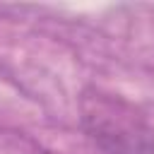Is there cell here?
Listing matches in <instances>:
<instances>
[{
    "label": "cell",
    "instance_id": "6da1fadb",
    "mask_svg": "<svg viewBox=\"0 0 154 154\" xmlns=\"http://www.w3.org/2000/svg\"><path fill=\"white\" fill-rule=\"evenodd\" d=\"M82 125L106 154H154V130L144 116L113 94H84Z\"/></svg>",
    "mask_w": 154,
    "mask_h": 154
}]
</instances>
